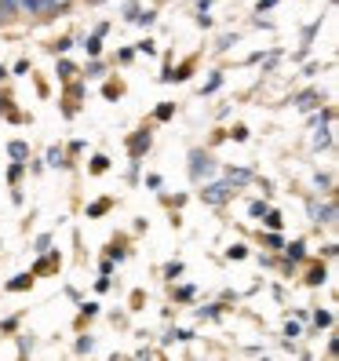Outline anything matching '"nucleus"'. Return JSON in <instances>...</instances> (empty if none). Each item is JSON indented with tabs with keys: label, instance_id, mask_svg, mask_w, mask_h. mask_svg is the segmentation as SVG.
<instances>
[{
	"label": "nucleus",
	"instance_id": "nucleus-4",
	"mask_svg": "<svg viewBox=\"0 0 339 361\" xmlns=\"http://www.w3.org/2000/svg\"><path fill=\"white\" fill-rule=\"evenodd\" d=\"M226 190H230L226 183H219V186H211V190H204V201H211V204H219V201L226 197Z\"/></svg>",
	"mask_w": 339,
	"mask_h": 361
},
{
	"label": "nucleus",
	"instance_id": "nucleus-6",
	"mask_svg": "<svg viewBox=\"0 0 339 361\" xmlns=\"http://www.w3.org/2000/svg\"><path fill=\"white\" fill-rule=\"evenodd\" d=\"M84 48H88V55H92V59H95V55H99V51H102V33H99V30H95V37H88V44H84Z\"/></svg>",
	"mask_w": 339,
	"mask_h": 361
},
{
	"label": "nucleus",
	"instance_id": "nucleus-13",
	"mask_svg": "<svg viewBox=\"0 0 339 361\" xmlns=\"http://www.w3.org/2000/svg\"><path fill=\"white\" fill-rule=\"evenodd\" d=\"M106 208H110V201H95V204L88 208V216L95 219V216H102V212H106Z\"/></svg>",
	"mask_w": 339,
	"mask_h": 361
},
{
	"label": "nucleus",
	"instance_id": "nucleus-10",
	"mask_svg": "<svg viewBox=\"0 0 339 361\" xmlns=\"http://www.w3.org/2000/svg\"><path fill=\"white\" fill-rule=\"evenodd\" d=\"M175 114V106L172 102H164V106H157V121H168V117H172Z\"/></svg>",
	"mask_w": 339,
	"mask_h": 361
},
{
	"label": "nucleus",
	"instance_id": "nucleus-16",
	"mask_svg": "<svg viewBox=\"0 0 339 361\" xmlns=\"http://www.w3.org/2000/svg\"><path fill=\"white\" fill-rule=\"evenodd\" d=\"M314 322H317V329H325V325H332V314H328V310H321V314L314 317Z\"/></svg>",
	"mask_w": 339,
	"mask_h": 361
},
{
	"label": "nucleus",
	"instance_id": "nucleus-3",
	"mask_svg": "<svg viewBox=\"0 0 339 361\" xmlns=\"http://www.w3.org/2000/svg\"><path fill=\"white\" fill-rule=\"evenodd\" d=\"M8 154H11L15 161H26V157H30V146H26L23 139H15V142L8 146Z\"/></svg>",
	"mask_w": 339,
	"mask_h": 361
},
{
	"label": "nucleus",
	"instance_id": "nucleus-8",
	"mask_svg": "<svg viewBox=\"0 0 339 361\" xmlns=\"http://www.w3.org/2000/svg\"><path fill=\"white\" fill-rule=\"evenodd\" d=\"M314 216H317V223H332V216H335V204H325V208H317Z\"/></svg>",
	"mask_w": 339,
	"mask_h": 361
},
{
	"label": "nucleus",
	"instance_id": "nucleus-7",
	"mask_svg": "<svg viewBox=\"0 0 339 361\" xmlns=\"http://www.w3.org/2000/svg\"><path fill=\"white\" fill-rule=\"evenodd\" d=\"M317 102H321V95H317V92H303V95H300V106H303V110H314Z\"/></svg>",
	"mask_w": 339,
	"mask_h": 361
},
{
	"label": "nucleus",
	"instance_id": "nucleus-17",
	"mask_svg": "<svg viewBox=\"0 0 339 361\" xmlns=\"http://www.w3.org/2000/svg\"><path fill=\"white\" fill-rule=\"evenodd\" d=\"M58 77H62V80L73 77V66H70V62H58Z\"/></svg>",
	"mask_w": 339,
	"mask_h": 361
},
{
	"label": "nucleus",
	"instance_id": "nucleus-14",
	"mask_svg": "<svg viewBox=\"0 0 339 361\" xmlns=\"http://www.w3.org/2000/svg\"><path fill=\"white\" fill-rule=\"evenodd\" d=\"M70 48H73L70 37H62V40H55V44H51V51H70Z\"/></svg>",
	"mask_w": 339,
	"mask_h": 361
},
{
	"label": "nucleus",
	"instance_id": "nucleus-12",
	"mask_svg": "<svg viewBox=\"0 0 339 361\" xmlns=\"http://www.w3.org/2000/svg\"><path fill=\"white\" fill-rule=\"evenodd\" d=\"M106 168H110V157H95V161H92V172H95V176L106 172Z\"/></svg>",
	"mask_w": 339,
	"mask_h": 361
},
{
	"label": "nucleus",
	"instance_id": "nucleus-11",
	"mask_svg": "<svg viewBox=\"0 0 339 361\" xmlns=\"http://www.w3.org/2000/svg\"><path fill=\"white\" fill-rule=\"evenodd\" d=\"M23 168H26L23 161H15V164H11V172H8V179H11V183H18V179H23Z\"/></svg>",
	"mask_w": 339,
	"mask_h": 361
},
{
	"label": "nucleus",
	"instance_id": "nucleus-5",
	"mask_svg": "<svg viewBox=\"0 0 339 361\" xmlns=\"http://www.w3.org/2000/svg\"><path fill=\"white\" fill-rule=\"evenodd\" d=\"M30 285H33V274H18L15 281H8V288H11V292H23V288H30Z\"/></svg>",
	"mask_w": 339,
	"mask_h": 361
},
{
	"label": "nucleus",
	"instance_id": "nucleus-9",
	"mask_svg": "<svg viewBox=\"0 0 339 361\" xmlns=\"http://www.w3.org/2000/svg\"><path fill=\"white\" fill-rule=\"evenodd\" d=\"M307 281H310V285H325V267H314V270L307 274Z\"/></svg>",
	"mask_w": 339,
	"mask_h": 361
},
{
	"label": "nucleus",
	"instance_id": "nucleus-2",
	"mask_svg": "<svg viewBox=\"0 0 339 361\" xmlns=\"http://www.w3.org/2000/svg\"><path fill=\"white\" fill-rule=\"evenodd\" d=\"M285 256H288L292 263H300V259H307V245H303V241H292V245L285 248Z\"/></svg>",
	"mask_w": 339,
	"mask_h": 361
},
{
	"label": "nucleus",
	"instance_id": "nucleus-19",
	"mask_svg": "<svg viewBox=\"0 0 339 361\" xmlns=\"http://www.w3.org/2000/svg\"><path fill=\"white\" fill-rule=\"evenodd\" d=\"M48 164H66L62 161V150H48Z\"/></svg>",
	"mask_w": 339,
	"mask_h": 361
},
{
	"label": "nucleus",
	"instance_id": "nucleus-20",
	"mask_svg": "<svg viewBox=\"0 0 339 361\" xmlns=\"http://www.w3.org/2000/svg\"><path fill=\"white\" fill-rule=\"evenodd\" d=\"M4 77H8V70H4V66H0V80H4Z\"/></svg>",
	"mask_w": 339,
	"mask_h": 361
},
{
	"label": "nucleus",
	"instance_id": "nucleus-15",
	"mask_svg": "<svg viewBox=\"0 0 339 361\" xmlns=\"http://www.w3.org/2000/svg\"><path fill=\"white\" fill-rule=\"evenodd\" d=\"M266 226L270 230H281V216H278V212H266Z\"/></svg>",
	"mask_w": 339,
	"mask_h": 361
},
{
	"label": "nucleus",
	"instance_id": "nucleus-1",
	"mask_svg": "<svg viewBox=\"0 0 339 361\" xmlns=\"http://www.w3.org/2000/svg\"><path fill=\"white\" fill-rule=\"evenodd\" d=\"M128 150H132V157L139 161V157H142L146 150H150V132H146V128H142L139 135H132V142H128Z\"/></svg>",
	"mask_w": 339,
	"mask_h": 361
},
{
	"label": "nucleus",
	"instance_id": "nucleus-18",
	"mask_svg": "<svg viewBox=\"0 0 339 361\" xmlns=\"http://www.w3.org/2000/svg\"><path fill=\"white\" fill-rule=\"evenodd\" d=\"M121 92H124L121 84H106V99H121Z\"/></svg>",
	"mask_w": 339,
	"mask_h": 361
}]
</instances>
